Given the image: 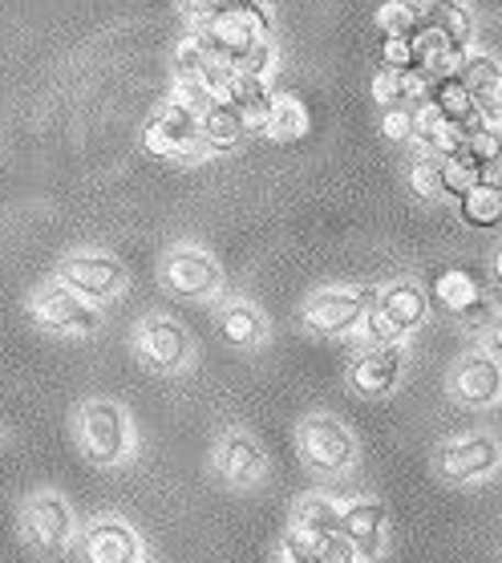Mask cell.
Returning a JSON list of instances; mask_svg holds the SVG:
<instances>
[{
	"mask_svg": "<svg viewBox=\"0 0 502 563\" xmlns=\"http://www.w3.org/2000/svg\"><path fill=\"white\" fill-rule=\"evenodd\" d=\"M478 118H482V126L494 130V134L502 139V114H478Z\"/></svg>",
	"mask_w": 502,
	"mask_h": 563,
	"instance_id": "obj_44",
	"label": "cell"
},
{
	"mask_svg": "<svg viewBox=\"0 0 502 563\" xmlns=\"http://www.w3.org/2000/svg\"><path fill=\"white\" fill-rule=\"evenodd\" d=\"M268 37H271V16L259 0H244L239 9L215 16L211 25L194 29V41L203 45L207 57L220 65H232V69L256 41H268Z\"/></svg>",
	"mask_w": 502,
	"mask_h": 563,
	"instance_id": "obj_1",
	"label": "cell"
},
{
	"mask_svg": "<svg viewBox=\"0 0 502 563\" xmlns=\"http://www.w3.org/2000/svg\"><path fill=\"white\" fill-rule=\"evenodd\" d=\"M454 394L462 406H494L502 397V365L499 357H490V353H475V357H466L458 369H454Z\"/></svg>",
	"mask_w": 502,
	"mask_h": 563,
	"instance_id": "obj_13",
	"label": "cell"
},
{
	"mask_svg": "<svg viewBox=\"0 0 502 563\" xmlns=\"http://www.w3.org/2000/svg\"><path fill=\"white\" fill-rule=\"evenodd\" d=\"M244 0H179V9L187 21H194V29L199 25H211L215 16L232 13V9H239Z\"/></svg>",
	"mask_w": 502,
	"mask_h": 563,
	"instance_id": "obj_33",
	"label": "cell"
},
{
	"mask_svg": "<svg viewBox=\"0 0 502 563\" xmlns=\"http://www.w3.org/2000/svg\"><path fill=\"white\" fill-rule=\"evenodd\" d=\"M220 333L227 345L235 349H252L264 341V333H268V324H264V317H259L252 305H227L220 312Z\"/></svg>",
	"mask_w": 502,
	"mask_h": 563,
	"instance_id": "obj_24",
	"label": "cell"
},
{
	"mask_svg": "<svg viewBox=\"0 0 502 563\" xmlns=\"http://www.w3.org/2000/svg\"><path fill=\"white\" fill-rule=\"evenodd\" d=\"M328 563H361V555H357V548L348 543L341 531L333 536V548H328Z\"/></svg>",
	"mask_w": 502,
	"mask_h": 563,
	"instance_id": "obj_41",
	"label": "cell"
},
{
	"mask_svg": "<svg viewBox=\"0 0 502 563\" xmlns=\"http://www.w3.org/2000/svg\"><path fill=\"white\" fill-rule=\"evenodd\" d=\"M62 284H69L86 300H110V296L122 292L126 268L105 252H78L62 264Z\"/></svg>",
	"mask_w": 502,
	"mask_h": 563,
	"instance_id": "obj_9",
	"label": "cell"
},
{
	"mask_svg": "<svg viewBox=\"0 0 502 563\" xmlns=\"http://www.w3.org/2000/svg\"><path fill=\"white\" fill-rule=\"evenodd\" d=\"M434 296V305L442 312H450V317L466 320V324H475V320H487L490 317V300L482 292V284H478L475 272L466 268H438L434 272V280H430V292Z\"/></svg>",
	"mask_w": 502,
	"mask_h": 563,
	"instance_id": "obj_7",
	"label": "cell"
},
{
	"mask_svg": "<svg viewBox=\"0 0 502 563\" xmlns=\"http://www.w3.org/2000/svg\"><path fill=\"white\" fill-rule=\"evenodd\" d=\"M259 471H264V450H259L256 438L247 434H227L220 446V474L235 487L244 483H256Z\"/></svg>",
	"mask_w": 502,
	"mask_h": 563,
	"instance_id": "obj_19",
	"label": "cell"
},
{
	"mask_svg": "<svg viewBox=\"0 0 502 563\" xmlns=\"http://www.w3.org/2000/svg\"><path fill=\"white\" fill-rule=\"evenodd\" d=\"M381 134L389 142H413V106H386L381 110Z\"/></svg>",
	"mask_w": 502,
	"mask_h": 563,
	"instance_id": "obj_36",
	"label": "cell"
},
{
	"mask_svg": "<svg viewBox=\"0 0 502 563\" xmlns=\"http://www.w3.org/2000/svg\"><path fill=\"white\" fill-rule=\"evenodd\" d=\"M442 33L454 41V45H466L470 49V37H475V16H470V9L466 4H454V9H446V13L438 16Z\"/></svg>",
	"mask_w": 502,
	"mask_h": 563,
	"instance_id": "obj_34",
	"label": "cell"
},
{
	"mask_svg": "<svg viewBox=\"0 0 502 563\" xmlns=\"http://www.w3.org/2000/svg\"><path fill=\"white\" fill-rule=\"evenodd\" d=\"M341 536L357 548L361 560H377L386 548V507L377 499H361L341 511Z\"/></svg>",
	"mask_w": 502,
	"mask_h": 563,
	"instance_id": "obj_16",
	"label": "cell"
},
{
	"mask_svg": "<svg viewBox=\"0 0 502 563\" xmlns=\"http://www.w3.org/2000/svg\"><path fill=\"white\" fill-rule=\"evenodd\" d=\"M462 154H470L482 170H494L502 163V139L494 134V130L482 126V118H478L475 126H470V134H466Z\"/></svg>",
	"mask_w": 502,
	"mask_h": 563,
	"instance_id": "obj_28",
	"label": "cell"
},
{
	"mask_svg": "<svg viewBox=\"0 0 502 563\" xmlns=\"http://www.w3.org/2000/svg\"><path fill=\"white\" fill-rule=\"evenodd\" d=\"M410 187H413V195H422V199H442V158L438 154H425V158L413 163Z\"/></svg>",
	"mask_w": 502,
	"mask_h": 563,
	"instance_id": "obj_30",
	"label": "cell"
},
{
	"mask_svg": "<svg viewBox=\"0 0 502 563\" xmlns=\"http://www.w3.org/2000/svg\"><path fill=\"white\" fill-rule=\"evenodd\" d=\"M494 280H499V288H502V247L494 252Z\"/></svg>",
	"mask_w": 502,
	"mask_h": 563,
	"instance_id": "obj_45",
	"label": "cell"
},
{
	"mask_svg": "<svg viewBox=\"0 0 502 563\" xmlns=\"http://www.w3.org/2000/svg\"><path fill=\"white\" fill-rule=\"evenodd\" d=\"M466 57H470V49L466 45H446V49H438L434 57H425L422 69L430 74V81H446V77H462V65Z\"/></svg>",
	"mask_w": 502,
	"mask_h": 563,
	"instance_id": "obj_31",
	"label": "cell"
},
{
	"mask_svg": "<svg viewBox=\"0 0 502 563\" xmlns=\"http://www.w3.org/2000/svg\"><path fill=\"white\" fill-rule=\"evenodd\" d=\"M271 69H276V49H271V37L256 41V45L239 57V65H235V74H252V77H268Z\"/></svg>",
	"mask_w": 502,
	"mask_h": 563,
	"instance_id": "obj_37",
	"label": "cell"
},
{
	"mask_svg": "<svg viewBox=\"0 0 502 563\" xmlns=\"http://www.w3.org/2000/svg\"><path fill=\"white\" fill-rule=\"evenodd\" d=\"M458 211H462V219L470 223V228H499L502 223V187L499 183L482 179L478 187H470V191L458 199Z\"/></svg>",
	"mask_w": 502,
	"mask_h": 563,
	"instance_id": "obj_23",
	"label": "cell"
},
{
	"mask_svg": "<svg viewBox=\"0 0 502 563\" xmlns=\"http://www.w3.org/2000/svg\"><path fill=\"white\" fill-rule=\"evenodd\" d=\"M425 16L417 13V4L413 0H386L381 9H377V29L386 33V37H413V29L422 25Z\"/></svg>",
	"mask_w": 502,
	"mask_h": 563,
	"instance_id": "obj_27",
	"label": "cell"
},
{
	"mask_svg": "<svg viewBox=\"0 0 502 563\" xmlns=\"http://www.w3.org/2000/svg\"><path fill=\"white\" fill-rule=\"evenodd\" d=\"M478 114H502V65L475 90Z\"/></svg>",
	"mask_w": 502,
	"mask_h": 563,
	"instance_id": "obj_39",
	"label": "cell"
},
{
	"mask_svg": "<svg viewBox=\"0 0 502 563\" xmlns=\"http://www.w3.org/2000/svg\"><path fill=\"white\" fill-rule=\"evenodd\" d=\"M292 523H304V527H312V531L336 536V531H341V507L328 499H304L297 507V519H292Z\"/></svg>",
	"mask_w": 502,
	"mask_h": 563,
	"instance_id": "obj_29",
	"label": "cell"
},
{
	"mask_svg": "<svg viewBox=\"0 0 502 563\" xmlns=\"http://www.w3.org/2000/svg\"><path fill=\"white\" fill-rule=\"evenodd\" d=\"M21 527H25V536L33 548L62 551L65 543H69V536H74V515H69V507H65L57 495H37V499L25 507Z\"/></svg>",
	"mask_w": 502,
	"mask_h": 563,
	"instance_id": "obj_11",
	"label": "cell"
},
{
	"mask_svg": "<svg viewBox=\"0 0 502 563\" xmlns=\"http://www.w3.org/2000/svg\"><path fill=\"white\" fill-rule=\"evenodd\" d=\"M494 466H499V442L487 434L462 438V442L442 450L438 459V474L446 483H475V478L490 474Z\"/></svg>",
	"mask_w": 502,
	"mask_h": 563,
	"instance_id": "obj_12",
	"label": "cell"
},
{
	"mask_svg": "<svg viewBox=\"0 0 502 563\" xmlns=\"http://www.w3.org/2000/svg\"><path fill=\"white\" fill-rule=\"evenodd\" d=\"M381 296V312H386L393 324H398L401 333H410V329H417L425 320V312H430V296H425L422 284H413V280H398V284H389L386 292H377Z\"/></svg>",
	"mask_w": 502,
	"mask_h": 563,
	"instance_id": "obj_18",
	"label": "cell"
},
{
	"mask_svg": "<svg viewBox=\"0 0 502 563\" xmlns=\"http://www.w3.org/2000/svg\"><path fill=\"white\" fill-rule=\"evenodd\" d=\"M247 139V122L232 102H211L199 114V142L211 154H227Z\"/></svg>",
	"mask_w": 502,
	"mask_h": 563,
	"instance_id": "obj_17",
	"label": "cell"
},
{
	"mask_svg": "<svg viewBox=\"0 0 502 563\" xmlns=\"http://www.w3.org/2000/svg\"><path fill=\"white\" fill-rule=\"evenodd\" d=\"M487 179V170L478 167L470 154H450V158H442V195H450V199H462L470 187Z\"/></svg>",
	"mask_w": 502,
	"mask_h": 563,
	"instance_id": "obj_26",
	"label": "cell"
},
{
	"mask_svg": "<svg viewBox=\"0 0 502 563\" xmlns=\"http://www.w3.org/2000/svg\"><path fill=\"white\" fill-rule=\"evenodd\" d=\"M33 317H37L45 329H53V333H74V336H90V333H98V324H102L98 308L62 280L45 284V288L33 292Z\"/></svg>",
	"mask_w": 502,
	"mask_h": 563,
	"instance_id": "obj_5",
	"label": "cell"
},
{
	"mask_svg": "<svg viewBox=\"0 0 502 563\" xmlns=\"http://www.w3.org/2000/svg\"><path fill=\"white\" fill-rule=\"evenodd\" d=\"M78 434H81V450L90 454L93 462L102 466H114V462L126 459L130 450V422L122 406L114 401H86L78 413Z\"/></svg>",
	"mask_w": 502,
	"mask_h": 563,
	"instance_id": "obj_3",
	"label": "cell"
},
{
	"mask_svg": "<svg viewBox=\"0 0 502 563\" xmlns=\"http://www.w3.org/2000/svg\"><path fill=\"white\" fill-rule=\"evenodd\" d=\"M401 349L398 345H369L357 357L353 373H348V382L361 397H386L401 377Z\"/></svg>",
	"mask_w": 502,
	"mask_h": 563,
	"instance_id": "obj_15",
	"label": "cell"
},
{
	"mask_svg": "<svg viewBox=\"0 0 502 563\" xmlns=\"http://www.w3.org/2000/svg\"><path fill=\"white\" fill-rule=\"evenodd\" d=\"M413 4H417V13L422 16H442L446 9H454L458 0H413Z\"/></svg>",
	"mask_w": 502,
	"mask_h": 563,
	"instance_id": "obj_43",
	"label": "cell"
},
{
	"mask_svg": "<svg viewBox=\"0 0 502 563\" xmlns=\"http://www.w3.org/2000/svg\"><path fill=\"white\" fill-rule=\"evenodd\" d=\"M361 320H365V341H369V345H398V336H405L377 305H369V312H365Z\"/></svg>",
	"mask_w": 502,
	"mask_h": 563,
	"instance_id": "obj_35",
	"label": "cell"
},
{
	"mask_svg": "<svg viewBox=\"0 0 502 563\" xmlns=\"http://www.w3.org/2000/svg\"><path fill=\"white\" fill-rule=\"evenodd\" d=\"M138 353L146 357V365H155L163 373H179L191 361V336L179 320L170 317H150L142 320L138 329Z\"/></svg>",
	"mask_w": 502,
	"mask_h": 563,
	"instance_id": "obj_10",
	"label": "cell"
},
{
	"mask_svg": "<svg viewBox=\"0 0 502 563\" xmlns=\"http://www.w3.org/2000/svg\"><path fill=\"white\" fill-rule=\"evenodd\" d=\"M373 98H377V106L386 110V106H405V98H401V69H377V77H373Z\"/></svg>",
	"mask_w": 502,
	"mask_h": 563,
	"instance_id": "obj_38",
	"label": "cell"
},
{
	"mask_svg": "<svg viewBox=\"0 0 502 563\" xmlns=\"http://www.w3.org/2000/svg\"><path fill=\"white\" fill-rule=\"evenodd\" d=\"M264 134L271 142H297L309 134V110L300 98L292 93H271V106H268V118H264Z\"/></svg>",
	"mask_w": 502,
	"mask_h": 563,
	"instance_id": "obj_21",
	"label": "cell"
},
{
	"mask_svg": "<svg viewBox=\"0 0 502 563\" xmlns=\"http://www.w3.org/2000/svg\"><path fill=\"white\" fill-rule=\"evenodd\" d=\"M142 142H146V151L158 154V158L191 163V158H199V151H203V142H199V114H194L187 102L170 98V102L146 122Z\"/></svg>",
	"mask_w": 502,
	"mask_h": 563,
	"instance_id": "obj_2",
	"label": "cell"
},
{
	"mask_svg": "<svg viewBox=\"0 0 502 563\" xmlns=\"http://www.w3.org/2000/svg\"><path fill=\"white\" fill-rule=\"evenodd\" d=\"M333 536L328 531H312L304 523H292L283 536V560L288 563H328Z\"/></svg>",
	"mask_w": 502,
	"mask_h": 563,
	"instance_id": "obj_25",
	"label": "cell"
},
{
	"mask_svg": "<svg viewBox=\"0 0 502 563\" xmlns=\"http://www.w3.org/2000/svg\"><path fill=\"white\" fill-rule=\"evenodd\" d=\"M425 102L434 106L442 118H450V122H478L475 93H470V86H466L462 77H446V81H434Z\"/></svg>",
	"mask_w": 502,
	"mask_h": 563,
	"instance_id": "obj_22",
	"label": "cell"
},
{
	"mask_svg": "<svg viewBox=\"0 0 502 563\" xmlns=\"http://www.w3.org/2000/svg\"><path fill=\"white\" fill-rule=\"evenodd\" d=\"M81 560L86 563H138L142 548L138 536L122 519H102L81 539Z\"/></svg>",
	"mask_w": 502,
	"mask_h": 563,
	"instance_id": "obj_14",
	"label": "cell"
},
{
	"mask_svg": "<svg viewBox=\"0 0 502 563\" xmlns=\"http://www.w3.org/2000/svg\"><path fill=\"white\" fill-rule=\"evenodd\" d=\"M381 65H386V69H410V65H417L410 37H386L381 41Z\"/></svg>",
	"mask_w": 502,
	"mask_h": 563,
	"instance_id": "obj_40",
	"label": "cell"
},
{
	"mask_svg": "<svg viewBox=\"0 0 502 563\" xmlns=\"http://www.w3.org/2000/svg\"><path fill=\"white\" fill-rule=\"evenodd\" d=\"M300 459L321 474H345L357 459V442L328 413H312L300 422Z\"/></svg>",
	"mask_w": 502,
	"mask_h": 563,
	"instance_id": "obj_4",
	"label": "cell"
},
{
	"mask_svg": "<svg viewBox=\"0 0 502 563\" xmlns=\"http://www.w3.org/2000/svg\"><path fill=\"white\" fill-rule=\"evenodd\" d=\"M223 102H232L239 114H244L247 130H259L264 118H268L271 106V90H268V77H252V74H232L227 90H223Z\"/></svg>",
	"mask_w": 502,
	"mask_h": 563,
	"instance_id": "obj_20",
	"label": "cell"
},
{
	"mask_svg": "<svg viewBox=\"0 0 502 563\" xmlns=\"http://www.w3.org/2000/svg\"><path fill=\"white\" fill-rule=\"evenodd\" d=\"M203 65H207V53H203V45L194 41V33L182 37L179 49H175V77H179V81H199Z\"/></svg>",
	"mask_w": 502,
	"mask_h": 563,
	"instance_id": "obj_32",
	"label": "cell"
},
{
	"mask_svg": "<svg viewBox=\"0 0 502 563\" xmlns=\"http://www.w3.org/2000/svg\"><path fill=\"white\" fill-rule=\"evenodd\" d=\"M163 284L170 292L187 296V300H207V296L220 292L223 272L220 264L199 252V247H175L167 260H163Z\"/></svg>",
	"mask_w": 502,
	"mask_h": 563,
	"instance_id": "obj_8",
	"label": "cell"
},
{
	"mask_svg": "<svg viewBox=\"0 0 502 563\" xmlns=\"http://www.w3.org/2000/svg\"><path fill=\"white\" fill-rule=\"evenodd\" d=\"M487 349L490 357H502V312L487 320Z\"/></svg>",
	"mask_w": 502,
	"mask_h": 563,
	"instance_id": "obj_42",
	"label": "cell"
},
{
	"mask_svg": "<svg viewBox=\"0 0 502 563\" xmlns=\"http://www.w3.org/2000/svg\"><path fill=\"white\" fill-rule=\"evenodd\" d=\"M373 296L377 292H369V288H328V292H316L309 300V308H304V324H309L312 333L341 336L369 312Z\"/></svg>",
	"mask_w": 502,
	"mask_h": 563,
	"instance_id": "obj_6",
	"label": "cell"
}]
</instances>
